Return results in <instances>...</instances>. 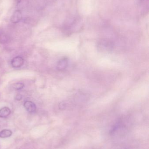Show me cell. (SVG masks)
Here are the masks:
<instances>
[{
  "label": "cell",
  "mask_w": 149,
  "mask_h": 149,
  "mask_svg": "<svg viewBox=\"0 0 149 149\" xmlns=\"http://www.w3.org/2000/svg\"><path fill=\"white\" fill-rule=\"evenodd\" d=\"M114 47L113 43L107 39L100 40L97 43L98 49L101 52H108L113 50Z\"/></svg>",
  "instance_id": "6da1fadb"
},
{
  "label": "cell",
  "mask_w": 149,
  "mask_h": 149,
  "mask_svg": "<svg viewBox=\"0 0 149 149\" xmlns=\"http://www.w3.org/2000/svg\"><path fill=\"white\" fill-rule=\"evenodd\" d=\"M68 59L67 58L64 57L58 61L57 65V69L59 71H64L68 66Z\"/></svg>",
  "instance_id": "7a4b0ae2"
},
{
  "label": "cell",
  "mask_w": 149,
  "mask_h": 149,
  "mask_svg": "<svg viewBox=\"0 0 149 149\" xmlns=\"http://www.w3.org/2000/svg\"><path fill=\"white\" fill-rule=\"evenodd\" d=\"M24 60L20 56L14 58L11 61V65L13 68H19L23 65Z\"/></svg>",
  "instance_id": "3957f363"
},
{
  "label": "cell",
  "mask_w": 149,
  "mask_h": 149,
  "mask_svg": "<svg viewBox=\"0 0 149 149\" xmlns=\"http://www.w3.org/2000/svg\"><path fill=\"white\" fill-rule=\"evenodd\" d=\"M22 18V15L20 10L15 11L10 17V22L13 23H17L19 22Z\"/></svg>",
  "instance_id": "277c9868"
},
{
  "label": "cell",
  "mask_w": 149,
  "mask_h": 149,
  "mask_svg": "<svg viewBox=\"0 0 149 149\" xmlns=\"http://www.w3.org/2000/svg\"><path fill=\"white\" fill-rule=\"evenodd\" d=\"M24 108L29 113H32L35 112L36 107L35 103L30 101H26L24 103Z\"/></svg>",
  "instance_id": "5b68a950"
},
{
  "label": "cell",
  "mask_w": 149,
  "mask_h": 149,
  "mask_svg": "<svg viewBox=\"0 0 149 149\" xmlns=\"http://www.w3.org/2000/svg\"><path fill=\"white\" fill-rule=\"evenodd\" d=\"M10 38L9 36L2 29H0V43L7 44L9 42Z\"/></svg>",
  "instance_id": "8992f818"
},
{
  "label": "cell",
  "mask_w": 149,
  "mask_h": 149,
  "mask_svg": "<svg viewBox=\"0 0 149 149\" xmlns=\"http://www.w3.org/2000/svg\"><path fill=\"white\" fill-rule=\"evenodd\" d=\"M10 113V110L9 108L4 107L0 109V117L6 118Z\"/></svg>",
  "instance_id": "52a82bcc"
},
{
  "label": "cell",
  "mask_w": 149,
  "mask_h": 149,
  "mask_svg": "<svg viewBox=\"0 0 149 149\" xmlns=\"http://www.w3.org/2000/svg\"><path fill=\"white\" fill-rule=\"evenodd\" d=\"M12 131L9 130H3L0 132V137L2 138L10 137L12 135Z\"/></svg>",
  "instance_id": "ba28073f"
},
{
  "label": "cell",
  "mask_w": 149,
  "mask_h": 149,
  "mask_svg": "<svg viewBox=\"0 0 149 149\" xmlns=\"http://www.w3.org/2000/svg\"><path fill=\"white\" fill-rule=\"evenodd\" d=\"M24 84L22 82H16L12 85V87L15 90H21L24 87Z\"/></svg>",
  "instance_id": "9c48e42d"
},
{
  "label": "cell",
  "mask_w": 149,
  "mask_h": 149,
  "mask_svg": "<svg viewBox=\"0 0 149 149\" xmlns=\"http://www.w3.org/2000/svg\"><path fill=\"white\" fill-rule=\"evenodd\" d=\"M15 100H22V97L21 95H17L16 96H15Z\"/></svg>",
  "instance_id": "30bf717a"
},
{
  "label": "cell",
  "mask_w": 149,
  "mask_h": 149,
  "mask_svg": "<svg viewBox=\"0 0 149 149\" xmlns=\"http://www.w3.org/2000/svg\"><path fill=\"white\" fill-rule=\"evenodd\" d=\"M140 1L141 4H142L143 5V4H145V3H146L147 2L148 3V0H140Z\"/></svg>",
  "instance_id": "8fae6325"
}]
</instances>
